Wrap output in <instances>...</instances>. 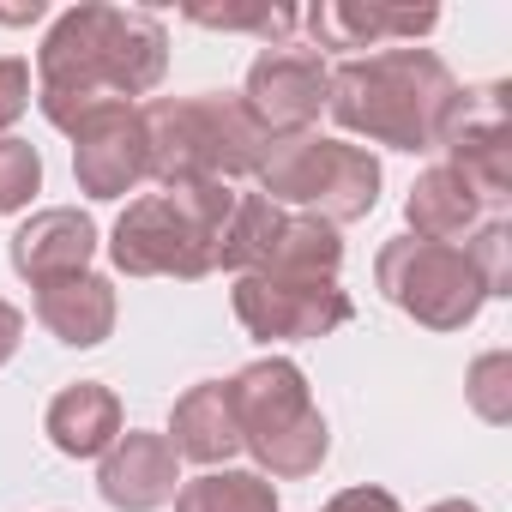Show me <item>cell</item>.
Here are the masks:
<instances>
[{
  "label": "cell",
  "mask_w": 512,
  "mask_h": 512,
  "mask_svg": "<svg viewBox=\"0 0 512 512\" xmlns=\"http://www.w3.org/2000/svg\"><path fill=\"white\" fill-rule=\"evenodd\" d=\"M145 121V181H235L253 175L266 157V133L253 127L241 97L199 91V97H151L139 103Z\"/></svg>",
  "instance_id": "3"
},
{
  "label": "cell",
  "mask_w": 512,
  "mask_h": 512,
  "mask_svg": "<svg viewBox=\"0 0 512 512\" xmlns=\"http://www.w3.org/2000/svg\"><path fill=\"white\" fill-rule=\"evenodd\" d=\"M235 320L260 344H302L326 338L356 320V302L338 278H235Z\"/></svg>",
  "instance_id": "9"
},
{
  "label": "cell",
  "mask_w": 512,
  "mask_h": 512,
  "mask_svg": "<svg viewBox=\"0 0 512 512\" xmlns=\"http://www.w3.org/2000/svg\"><path fill=\"white\" fill-rule=\"evenodd\" d=\"M187 19L193 25H205V31H253V37H266L272 49L278 43H290V31L302 25V13L296 7H272V0H266V7H187Z\"/></svg>",
  "instance_id": "21"
},
{
  "label": "cell",
  "mask_w": 512,
  "mask_h": 512,
  "mask_svg": "<svg viewBox=\"0 0 512 512\" xmlns=\"http://www.w3.org/2000/svg\"><path fill=\"white\" fill-rule=\"evenodd\" d=\"M260 193L272 205H308V217L320 223H356L380 205V163L362 145L344 139H320V133H296V139H266L260 157Z\"/></svg>",
  "instance_id": "6"
},
{
  "label": "cell",
  "mask_w": 512,
  "mask_h": 512,
  "mask_svg": "<svg viewBox=\"0 0 512 512\" xmlns=\"http://www.w3.org/2000/svg\"><path fill=\"white\" fill-rule=\"evenodd\" d=\"M217 266L235 278H338L344 241L320 217H296L266 193H235V211L217 241Z\"/></svg>",
  "instance_id": "8"
},
{
  "label": "cell",
  "mask_w": 512,
  "mask_h": 512,
  "mask_svg": "<svg viewBox=\"0 0 512 512\" xmlns=\"http://www.w3.org/2000/svg\"><path fill=\"white\" fill-rule=\"evenodd\" d=\"M229 398H235L241 446L253 452L260 476L302 482V476H314V470L326 464L332 428H326V416L314 410L308 374H302L290 356H260V362H247V368L229 380Z\"/></svg>",
  "instance_id": "5"
},
{
  "label": "cell",
  "mask_w": 512,
  "mask_h": 512,
  "mask_svg": "<svg viewBox=\"0 0 512 512\" xmlns=\"http://www.w3.org/2000/svg\"><path fill=\"white\" fill-rule=\"evenodd\" d=\"M175 512H278V488L260 470H205L175 488Z\"/></svg>",
  "instance_id": "20"
},
{
  "label": "cell",
  "mask_w": 512,
  "mask_h": 512,
  "mask_svg": "<svg viewBox=\"0 0 512 512\" xmlns=\"http://www.w3.org/2000/svg\"><path fill=\"white\" fill-rule=\"evenodd\" d=\"M37 187H43V157H37V145L0 139V217H7V211H25Z\"/></svg>",
  "instance_id": "23"
},
{
  "label": "cell",
  "mask_w": 512,
  "mask_h": 512,
  "mask_svg": "<svg viewBox=\"0 0 512 512\" xmlns=\"http://www.w3.org/2000/svg\"><path fill=\"white\" fill-rule=\"evenodd\" d=\"M326 91H332V67L320 61V49L278 43L266 55H253L247 85H241V109L253 115V127L266 139H296V133H314Z\"/></svg>",
  "instance_id": "10"
},
{
  "label": "cell",
  "mask_w": 512,
  "mask_h": 512,
  "mask_svg": "<svg viewBox=\"0 0 512 512\" xmlns=\"http://www.w3.org/2000/svg\"><path fill=\"white\" fill-rule=\"evenodd\" d=\"M37 320H43L49 338L73 344V350H91V344H103L115 332V284L97 278V272L37 284Z\"/></svg>",
  "instance_id": "18"
},
{
  "label": "cell",
  "mask_w": 512,
  "mask_h": 512,
  "mask_svg": "<svg viewBox=\"0 0 512 512\" xmlns=\"http://www.w3.org/2000/svg\"><path fill=\"white\" fill-rule=\"evenodd\" d=\"M19 338H25V314L13 302H0V368L19 356Z\"/></svg>",
  "instance_id": "26"
},
{
  "label": "cell",
  "mask_w": 512,
  "mask_h": 512,
  "mask_svg": "<svg viewBox=\"0 0 512 512\" xmlns=\"http://www.w3.org/2000/svg\"><path fill=\"white\" fill-rule=\"evenodd\" d=\"M169 73V31L139 7H85L61 13L37 49V109L49 127L73 133L103 103L151 97Z\"/></svg>",
  "instance_id": "1"
},
{
  "label": "cell",
  "mask_w": 512,
  "mask_h": 512,
  "mask_svg": "<svg viewBox=\"0 0 512 512\" xmlns=\"http://www.w3.org/2000/svg\"><path fill=\"white\" fill-rule=\"evenodd\" d=\"M175 446L163 434H145V428H127L103 464H97V494L115 506V512H157L175 500L181 488V470H175Z\"/></svg>",
  "instance_id": "13"
},
{
  "label": "cell",
  "mask_w": 512,
  "mask_h": 512,
  "mask_svg": "<svg viewBox=\"0 0 512 512\" xmlns=\"http://www.w3.org/2000/svg\"><path fill=\"white\" fill-rule=\"evenodd\" d=\"M91 253H97V223L79 205H49L31 223H19V235H13V272L31 278V290H37V284L91 272Z\"/></svg>",
  "instance_id": "14"
},
{
  "label": "cell",
  "mask_w": 512,
  "mask_h": 512,
  "mask_svg": "<svg viewBox=\"0 0 512 512\" xmlns=\"http://www.w3.org/2000/svg\"><path fill=\"white\" fill-rule=\"evenodd\" d=\"M428 512H482V506H470V500H440V506H428Z\"/></svg>",
  "instance_id": "28"
},
{
  "label": "cell",
  "mask_w": 512,
  "mask_h": 512,
  "mask_svg": "<svg viewBox=\"0 0 512 512\" xmlns=\"http://www.w3.org/2000/svg\"><path fill=\"white\" fill-rule=\"evenodd\" d=\"M0 19H7V25H25V19H43V0H31V7H0Z\"/></svg>",
  "instance_id": "27"
},
{
  "label": "cell",
  "mask_w": 512,
  "mask_h": 512,
  "mask_svg": "<svg viewBox=\"0 0 512 512\" xmlns=\"http://www.w3.org/2000/svg\"><path fill=\"white\" fill-rule=\"evenodd\" d=\"M446 163L458 175H470V187L500 211L512 199V121H506V85H482V91H458V109L446 121L440 139Z\"/></svg>",
  "instance_id": "11"
},
{
  "label": "cell",
  "mask_w": 512,
  "mask_h": 512,
  "mask_svg": "<svg viewBox=\"0 0 512 512\" xmlns=\"http://www.w3.org/2000/svg\"><path fill=\"white\" fill-rule=\"evenodd\" d=\"M235 211L229 181H181L163 193H145L121 211L109 235V260L127 278H205L217 272V241Z\"/></svg>",
  "instance_id": "4"
},
{
  "label": "cell",
  "mask_w": 512,
  "mask_h": 512,
  "mask_svg": "<svg viewBox=\"0 0 512 512\" xmlns=\"http://www.w3.org/2000/svg\"><path fill=\"white\" fill-rule=\"evenodd\" d=\"M374 284L392 308H404L428 332H464L482 314V302L494 296L488 278H482V260L470 247L416 241V235H398V241L380 247Z\"/></svg>",
  "instance_id": "7"
},
{
  "label": "cell",
  "mask_w": 512,
  "mask_h": 512,
  "mask_svg": "<svg viewBox=\"0 0 512 512\" xmlns=\"http://www.w3.org/2000/svg\"><path fill=\"white\" fill-rule=\"evenodd\" d=\"M302 19L320 49H386V43H416L440 25L434 7H356V0H320Z\"/></svg>",
  "instance_id": "15"
},
{
  "label": "cell",
  "mask_w": 512,
  "mask_h": 512,
  "mask_svg": "<svg viewBox=\"0 0 512 512\" xmlns=\"http://www.w3.org/2000/svg\"><path fill=\"white\" fill-rule=\"evenodd\" d=\"M43 428H49L55 452H67V458H103L121 440V398L103 380H79V386L55 392Z\"/></svg>",
  "instance_id": "19"
},
{
  "label": "cell",
  "mask_w": 512,
  "mask_h": 512,
  "mask_svg": "<svg viewBox=\"0 0 512 512\" xmlns=\"http://www.w3.org/2000/svg\"><path fill=\"white\" fill-rule=\"evenodd\" d=\"M326 512H404V506H398V494H386V488H344V494L326 500Z\"/></svg>",
  "instance_id": "25"
},
{
  "label": "cell",
  "mask_w": 512,
  "mask_h": 512,
  "mask_svg": "<svg viewBox=\"0 0 512 512\" xmlns=\"http://www.w3.org/2000/svg\"><path fill=\"white\" fill-rule=\"evenodd\" d=\"M488 211H494V205H488V199L470 187V175H458L452 163L422 169L416 187H410V199H404L410 235H416V241H446V247H458L464 235H476ZM494 217H500V211H494Z\"/></svg>",
  "instance_id": "16"
},
{
  "label": "cell",
  "mask_w": 512,
  "mask_h": 512,
  "mask_svg": "<svg viewBox=\"0 0 512 512\" xmlns=\"http://www.w3.org/2000/svg\"><path fill=\"white\" fill-rule=\"evenodd\" d=\"M31 109V61L7 55L0 61V139H7V127Z\"/></svg>",
  "instance_id": "24"
},
{
  "label": "cell",
  "mask_w": 512,
  "mask_h": 512,
  "mask_svg": "<svg viewBox=\"0 0 512 512\" xmlns=\"http://www.w3.org/2000/svg\"><path fill=\"white\" fill-rule=\"evenodd\" d=\"M470 410L482 416V422H512V356L506 350H488V356H476L470 362Z\"/></svg>",
  "instance_id": "22"
},
{
  "label": "cell",
  "mask_w": 512,
  "mask_h": 512,
  "mask_svg": "<svg viewBox=\"0 0 512 512\" xmlns=\"http://www.w3.org/2000/svg\"><path fill=\"white\" fill-rule=\"evenodd\" d=\"M73 181L91 199H121L145 181V121L139 103H103L73 127Z\"/></svg>",
  "instance_id": "12"
},
{
  "label": "cell",
  "mask_w": 512,
  "mask_h": 512,
  "mask_svg": "<svg viewBox=\"0 0 512 512\" xmlns=\"http://www.w3.org/2000/svg\"><path fill=\"white\" fill-rule=\"evenodd\" d=\"M326 109L344 133L392 151H440L446 121L458 109V79L434 49H380L332 67Z\"/></svg>",
  "instance_id": "2"
},
{
  "label": "cell",
  "mask_w": 512,
  "mask_h": 512,
  "mask_svg": "<svg viewBox=\"0 0 512 512\" xmlns=\"http://www.w3.org/2000/svg\"><path fill=\"white\" fill-rule=\"evenodd\" d=\"M175 458H193V464H229L241 452V422H235V398H229V380H199L175 398V416H169V434Z\"/></svg>",
  "instance_id": "17"
}]
</instances>
